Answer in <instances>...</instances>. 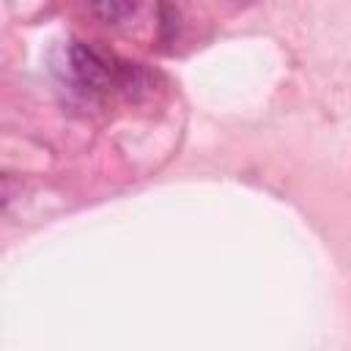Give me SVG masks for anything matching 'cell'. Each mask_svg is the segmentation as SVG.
<instances>
[{
    "instance_id": "1",
    "label": "cell",
    "mask_w": 351,
    "mask_h": 351,
    "mask_svg": "<svg viewBox=\"0 0 351 351\" xmlns=\"http://www.w3.org/2000/svg\"><path fill=\"white\" fill-rule=\"evenodd\" d=\"M66 60H69L71 77L88 90H104L110 85H121L123 74H126V66H129V63L115 66L112 58L101 55L99 49H93L90 44H82V41L69 44Z\"/></svg>"
},
{
    "instance_id": "2",
    "label": "cell",
    "mask_w": 351,
    "mask_h": 351,
    "mask_svg": "<svg viewBox=\"0 0 351 351\" xmlns=\"http://www.w3.org/2000/svg\"><path fill=\"white\" fill-rule=\"evenodd\" d=\"M134 11H137V5H134V3H118V0L90 5V14L101 16V22H123V19H126V16H132Z\"/></svg>"
}]
</instances>
